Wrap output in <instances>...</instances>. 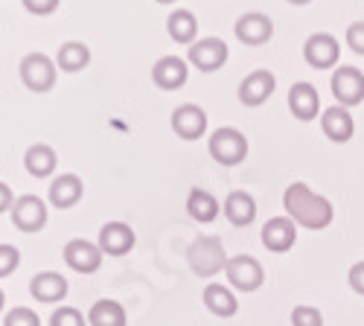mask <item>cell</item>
Returning <instances> with one entry per match:
<instances>
[{
  "label": "cell",
  "instance_id": "obj_12",
  "mask_svg": "<svg viewBox=\"0 0 364 326\" xmlns=\"http://www.w3.org/2000/svg\"><path fill=\"white\" fill-rule=\"evenodd\" d=\"M172 131L181 137V140H198L204 131H207V114L204 108L187 102V105H181L172 111Z\"/></svg>",
  "mask_w": 364,
  "mask_h": 326
},
{
  "label": "cell",
  "instance_id": "obj_9",
  "mask_svg": "<svg viewBox=\"0 0 364 326\" xmlns=\"http://www.w3.org/2000/svg\"><path fill=\"white\" fill-rule=\"evenodd\" d=\"M190 65L198 67L201 73H213L219 67H225L228 62V44L222 38H201L196 44H190Z\"/></svg>",
  "mask_w": 364,
  "mask_h": 326
},
{
  "label": "cell",
  "instance_id": "obj_18",
  "mask_svg": "<svg viewBox=\"0 0 364 326\" xmlns=\"http://www.w3.org/2000/svg\"><path fill=\"white\" fill-rule=\"evenodd\" d=\"M289 111L297 116V120H303V123H309V120H315V116H318L321 97H318V91L309 82H294L291 85V91H289Z\"/></svg>",
  "mask_w": 364,
  "mask_h": 326
},
{
  "label": "cell",
  "instance_id": "obj_37",
  "mask_svg": "<svg viewBox=\"0 0 364 326\" xmlns=\"http://www.w3.org/2000/svg\"><path fill=\"white\" fill-rule=\"evenodd\" d=\"M4 303H6V294H4V288H0V312H4Z\"/></svg>",
  "mask_w": 364,
  "mask_h": 326
},
{
  "label": "cell",
  "instance_id": "obj_23",
  "mask_svg": "<svg viewBox=\"0 0 364 326\" xmlns=\"http://www.w3.org/2000/svg\"><path fill=\"white\" fill-rule=\"evenodd\" d=\"M55 152L50 149V146H44V143H36V146H29L26 149V155H23V166H26V172L33 175V178H47V175H53L55 172Z\"/></svg>",
  "mask_w": 364,
  "mask_h": 326
},
{
  "label": "cell",
  "instance_id": "obj_2",
  "mask_svg": "<svg viewBox=\"0 0 364 326\" xmlns=\"http://www.w3.org/2000/svg\"><path fill=\"white\" fill-rule=\"evenodd\" d=\"M187 262L193 274L198 277H213L219 271H225L228 265V254H225V245L219 236H201V239H196L187 251Z\"/></svg>",
  "mask_w": 364,
  "mask_h": 326
},
{
  "label": "cell",
  "instance_id": "obj_3",
  "mask_svg": "<svg viewBox=\"0 0 364 326\" xmlns=\"http://www.w3.org/2000/svg\"><path fill=\"white\" fill-rule=\"evenodd\" d=\"M210 155H213L216 163L222 166H239L242 161L248 158V140L242 131L236 129H216L213 134H210V143H207Z\"/></svg>",
  "mask_w": 364,
  "mask_h": 326
},
{
  "label": "cell",
  "instance_id": "obj_31",
  "mask_svg": "<svg viewBox=\"0 0 364 326\" xmlns=\"http://www.w3.org/2000/svg\"><path fill=\"white\" fill-rule=\"evenodd\" d=\"M21 262V251L15 245H0V277H9Z\"/></svg>",
  "mask_w": 364,
  "mask_h": 326
},
{
  "label": "cell",
  "instance_id": "obj_28",
  "mask_svg": "<svg viewBox=\"0 0 364 326\" xmlns=\"http://www.w3.org/2000/svg\"><path fill=\"white\" fill-rule=\"evenodd\" d=\"M50 326H85V315L79 309H73V306H62V309L53 312Z\"/></svg>",
  "mask_w": 364,
  "mask_h": 326
},
{
  "label": "cell",
  "instance_id": "obj_29",
  "mask_svg": "<svg viewBox=\"0 0 364 326\" xmlns=\"http://www.w3.org/2000/svg\"><path fill=\"white\" fill-rule=\"evenodd\" d=\"M4 326H41V317L33 312V309H26V306H18L6 315Z\"/></svg>",
  "mask_w": 364,
  "mask_h": 326
},
{
  "label": "cell",
  "instance_id": "obj_36",
  "mask_svg": "<svg viewBox=\"0 0 364 326\" xmlns=\"http://www.w3.org/2000/svg\"><path fill=\"white\" fill-rule=\"evenodd\" d=\"M289 4H294V6H306V4H312V0H289Z\"/></svg>",
  "mask_w": 364,
  "mask_h": 326
},
{
  "label": "cell",
  "instance_id": "obj_15",
  "mask_svg": "<svg viewBox=\"0 0 364 326\" xmlns=\"http://www.w3.org/2000/svg\"><path fill=\"white\" fill-rule=\"evenodd\" d=\"M297 242V230H294V222L289 216H277V219H268L265 227H262V245L271 251V254H286L291 251Z\"/></svg>",
  "mask_w": 364,
  "mask_h": 326
},
{
  "label": "cell",
  "instance_id": "obj_8",
  "mask_svg": "<svg viewBox=\"0 0 364 326\" xmlns=\"http://www.w3.org/2000/svg\"><path fill=\"white\" fill-rule=\"evenodd\" d=\"M12 224L23 233H38L47 224V204L38 195H21L12 204Z\"/></svg>",
  "mask_w": 364,
  "mask_h": 326
},
{
  "label": "cell",
  "instance_id": "obj_11",
  "mask_svg": "<svg viewBox=\"0 0 364 326\" xmlns=\"http://www.w3.org/2000/svg\"><path fill=\"white\" fill-rule=\"evenodd\" d=\"M274 87H277L274 73L254 70V73H248L245 79H242V85H239V102L245 108H257V105H262L271 94H274Z\"/></svg>",
  "mask_w": 364,
  "mask_h": 326
},
{
  "label": "cell",
  "instance_id": "obj_13",
  "mask_svg": "<svg viewBox=\"0 0 364 326\" xmlns=\"http://www.w3.org/2000/svg\"><path fill=\"white\" fill-rule=\"evenodd\" d=\"M65 262L79 274H94V271H100V265H102V251L94 242L70 239L65 245Z\"/></svg>",
  "mask_w": 364,
  "mask_h": 326
},
{
  "label": "cell",
  "instance_id": "obj_21",
  "mask_svg": "<svg viewBox=\"0 0 364 326\" xmlns=\"http://www.w3.org/2000/svg\"><path fill=\"white\" fill-rule=\"evenodd\" d=\"M225 216L233 227H248L257 219V201L248 192H230L225 201Z\"/></svg>",
  "mask_w": 364,
  "mask_h": 326
},
{
  "label": "cell",
  "instance_id": "obj_17",
  "mask_svg": "<svg viewBox=\"0 0 364 326\" xmlns=\"http://www.w3.org/2000/svg\"><path fill=\"white\" fill-rule=\"evenodd\" d=\"M134 248V230L126 222H108L100 230V251L108 256H126Z\"/></svg>",
  "mask_w": 364,
  "mask_h": 326
},
{
  "label": "cell",
  "instance_id": "obj_10",
  "mask_svg": "<svg viewBox=\"0 0 364 326\" xmlns=\"http://www.w3.org/2000/svg\"><path fill=\"white\" fill-rule=\"evenodd\" d=\"M233 33H236V38H239L242 44L259 47V44L271 41V36H274V23H271V18L262 15V12H245V15L236 21Z\"/></svg>",
  "mask_w": 364,
  "mask_h": 326
},
{
  "label": "cell",
  "instance_id": "obj_25",
  "mask_svg": "<svg viewBox=\"0 0 364 326\" xmlns=\"http://www.w3.org/2000/svg\"><path fill=\"white\" fill-rule=\"evenodd\" d=\"M87 323L90 326H126V309L119 306L117 300H97L87 312Z\"/></svg>",
  "mask_w": 364,
  "mask_h": 326
},
{
  "label": "cell",
  "instance_id": "obj_16",
  "mask_svg": "<svg viewBox=\"0 0 364 326\" xmlns=\"http://www.w3.org/2000/svg\"><path fill=\"white\" fill-rule=\"evenodd\" d=\"M82 195H85V184H82V178L73 175V172H62L50 184V204L58 207V210H70V207H76L82 201Z\"/></svg>",
  "mask_w": 364,
  "mask_h": 326
},
{
  "label": "cell",
  "instance_id": "obj_32",
  "mask_svg": "<svg viewBox=\"0 0 364 326\" xmlns=\"http://www.w3.org/2000/svg\"><path fill=\"white\" fill-rule=\"evenodd\" d=\"M347 47L355 55H364V21H355L347 26Z\"/></svg>",
  "mask_w": 364,
  "mask_h": 326
},
{
  "label": "cell",
  "instance_id": "obj_24",
  "mask_svg": "<svg viewBox=\"0 0 364 326\" xmlns=\"http://www.w3.org/2000/svg\"><path fill=\"white\" fill-rule=\"evenodd\" d=\"M204 306L213 312V315H219V317H233L236 309H239L233 291L225 288V286H219V283H213V286L204 288Z\"/></svg>",
  "mask_w": 364,
  "mask_h": 326
},
{
  "label": "cell",
  "instance_id": "obj_33",
  "mask_svg": "<svg viewBox=\"0 0 364 326\" xmlns=\"http://www.w3.org/2000/svg\"><path fill=\"white\" fill-rule=\"evenodd\" d=\"M23 9L26 12H33V15H50L58 9V0H21Z\"/></svg>",
  "mask_w": 364,
  "mask_h": 326
},
{
  "label": "cell",
  "instance_id": "obj_7",
  "mask_svg": "<svg viewBox=\"0 0 364 326\" xmlns=\"http://www.w3.org/2000/svg\"><path fill=\"white\" fill-rule=\"evenodd\" d=\"M338 55H341V47L329 33H315V36L306 38V44H303V58H306V65L315 67V70L336 67Z\"/></svg>",
  "mask_w": 364,
  "mask_h": 326
},
{
  "label": "cell",
  "instance_id": "obj_4",
  "mask_svg": "<svg viewBox=\"0 0 364 326\" xmlns=\"http://www.w3.org/2000/svg\"><path fill=\"white\" fill-rule=\"evenodd\" d=\"M21 79H23V85L29 87V91L47 94L55 85V65L41 53H29L21 62Z\"/></svg>",
  "mask_w": 364,
  "mask_h": 326
},
{
  "label": "cell",
  "instance_id": "obj_27",
  "mask_svg": "<svg viewBox=\"0 0 364 326\" xmlns=\"http://www.w3.org/2000/svg\"><path fill=\"white\" fill-rule=\"evenodd\" d=\"M219 210L222 207H219L216 195H210L207 190H193L190 198H187V213L196 222H213L219 216Z\"/></svg>",
  "mask_w": 364,
  "mask_h": 326
},
{
  "label": "cell",
  "instance_id": "obj_26",
  "mask_svg": "<svg viewBox=\"0 0 364 326\" xmlns=\"http://www.w3.org/2000/svg\"><path fill=\"white\" fill-rule=\"evenodd\" d=\"M55 65L62 67L65 73H79V70H85L90 65V50L82 41H68V44L58 47Z\"/></svg>",
  "mask_w": 364,
  "mask_h": 326
},
{
  "label": "cell",
  "instance_id": "obj_1",
  "mask_svg": "<svg viewBox=\"0 0 364 326\" xmlns=\"http://www.w3.org/2000/svg\"><path fill=\"white\" fill-rule=\"evenodd\" d=\"M283 207H286V213L294 224H303V227H309V230H323L332 224V204L329 198L312 192L306 184H291L283 195Z\"/></svg>",
  "mask_w": 364,
  "mask_h": 326
},
{
  "label": "cell",
  "instance_id": "obj_20",
  "mask_svg": "<svg viewBox=\"0 0 364 326\" xmlns=\"http://www.w3.org/2000/svg\"><path fill=\"white\" fill-rule=\"evenodd\" d=\"M29 291H33V298L38 303H58L68 298V280L55 271H41L29 283Z\"/></svg>",
  "mask_w": 364,
  "mask_h": 326
},
{
  "label": "cell",
  "instance_id": "obj_38",
  "mask_svg": "<svg viewBox=\"0 0 364 326\" xmlns=\"http://www.w3.org/2000/svg\"><path fill=\"white\" fill-rule=\"evenodd\" d=\"M158 4H175V0H158Z\"/></svg>",
  "mask_w": 364,
  "mask_h": 326
},
{
  "label": "cell",
  "instance_id": "obj_14",
  "mask_svg": "<svg viewBox=\"0 0 364 326\" xmlns=\"http://www.w3.org/2000/svg\"><path fill=\"white\" fill-rule=\"evenodd\" d=\"M151 79H155V85L161 87V91H178V87L187 85L190 67H187L184 58L164 55L161 62H155V67H151Z\"/></svg>",
  "mask_w": 364,
  "mask_h": 326
},
{
  "label": "cell",
  "instance_id": "obj_34",
  "mask_svg": "<svg viewBox=\"0 0 364 326\" xmlns=\"http://www.w3.org/2000/svg\"><path fill=\"white\" fill-rule=\"evenodd\" d=\"M350 288L355 291V294H361V298H364V262H355L353 265V268H350Z\"/></svg>",
  "mask_w": 364,
  "mask_h": 326
},
{
  "label": "cell",
  "instance_id": "obj_5",
  "mask_svg": "<svg viewBox=\"0 0 364 326\" xmlns=\"http://www.w3.org/2000/svg\"><path fill=\"white\" fill-rule=\"evenodd\" d=\"M225 274H228V283L239 291H257L265 280V271H262V265L259 259L248 256V254H239L233 259H228L225 265Z\"/></svg>",
  "mask_w": 364,
  "mask_h": 326
},
{
  "label": "cell",
  "instance_id": "obj_6",
  "mask_svg": "<svg viewBox=\"0 0 364 326\" xmlns=\"http://www.w3.org/2000/svg\"><path fill=\"white\" fill-rule=\"evenodd\" d=\"M329 87H332V97L341 102V108L364 102V73L358 67H350V65L338 67L329 79Z\"/></svg>",
  "mask_w": 364,
  "mask_h": 326
},
{
  "label": "cell",
  "instance_id": "obj_30",
  "mask_svg": "<svg viewBox=\"0 0 364 326\" xmlns=\"http://www.w3.org/2000/svg\"><path fill=\"white\" fill-rule=\"evenodd\" d=\"M291 323L294 326H323V315L315 306H297L291 312Z\"/></svg>",
  "mask_w": 364,
  "mask_h": 326
},
{
  "label": "cell",
  "instance_id": "obj_22",
  "mask_svg": "<svg viewBox=\"0 0 364 326\" xmlns=\"http://www.w3.org/2000/svg\"><path fill=\"white\" fill-rule=\"evenodd\" d=\"M166 33L172 41L178 44H196V36H198V21L190 9H175L169 18H166Z\"/></svg>",
  "mask_w": 364,
  "mask_h": 326
},
{
  "label": "cell",
  "instance_id": "obj_35",
  "mask_svg": "<svg viewBox=\"0 0 364 326\" xmlns=\"http://www.w3.org/2000/svg\"><path fill=\"white\" fill-rule=\"evenodd\" d=\"M12 204H15V195H12V190L0 181V213H6V210H12Z\"/></svg>",
  "mask_w": 364,
  "mask_h": 326
},
{
  "label": "cell",
  "instance_id": "obj_19",
  "mask_svg": "<svg viewBox=\"0 0 364 326\" xmlns=\"http://www.w3.org/2000/svg\"><path fill=\"white\" fill-rule=\"evenodd\" d=\"M321 129L332 143H347L353 137V131H355V123H353V116H350L347 108L332 105V108H326L321 114Z\"/></svg>",
  "mask_w": 364,
  "mask_h": 326
}]
</instances>
